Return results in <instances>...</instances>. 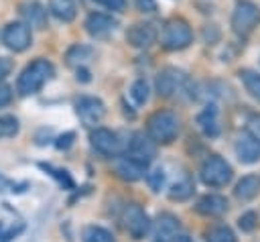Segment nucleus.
Returning a JSON list of instances; mask_svg holds the SVG:
<instances>
[{
    "label": "nucleus",
    "mask_w": 260,
    "mask_h": 242,
    "mask_svg": "<svg viewBox=\"0 0 260 242\" xmlns=\"http://www.w3.org/2000/svg\"><path fill=\"white\" fill-rule=\"evenodd\" d=\"M55 75V67L51 61L47 59H35L30 61L18 75L16 79V92L18 96L26 98V96H35L37 92L43 89L45 83L51 81V77Z\"/></svg>",
    "instance_id": "1"
},
{
    "label": "nucleus",
    "mask_w": 260,
    "mask_h": 242,
    "mask_svg": "<svg viewBox=\"0 0 260 242\" xmlns=\"http://www.w3.org/2000/svg\"><path fill=\"white\" fill-rule=\"evenodd\" d=\"M146 132L156 144H171L179 134V118L171 110L154 112L146 122Z\"/></svg>",
    "instance_id": "2"
},
{
    "label": "nucleus",
    "mask_w": 260,
    "mask_h": 242,
    "mask_svg": "<svg viewBox=\"0 0 260 242\" xmlns=\"http://www.w3.org/2000/svg\"><path fill=\"white\" fill-rule=\"evenodd\" d=\"M193 41V33L191 26L183 20V18H173L162 26V35H160V45L167 51H181L185 47H189V43Z\"/></svg>",
    "instance_id": "3"
},
{
    "label": "nucleus",
    "mask_w": 260,
    "mask_h": 242,
    "mask_svg": "<svg viewBox=\"0 0 260 242\" xmlns=\"http://www.w3.org/2000/svg\"><path fill=\"white\" fill-rule=\"evenodd\" d=\"M199 175H201V181L205 185H209V187H223V185H228L232 181L234 171H232V165L225 159L213 155V157L203 161Z\"/></svg>",
    "instance_id": "4"
},
{
    "label": "nucleus",
    "mask_w": 260,
    "mask_h": 242,
    "mask_svg": "<svg viewBox=\"0 0 260 242\" xmlns=\"http://www.w3.org/2000/svg\"><path fill=\"white\" fill-rule=\"evenodd\" d=\"M260 22V8L254 2H240L232 14V28L236 35H250Z\"/></svg>",
    "instance_id": "5"
},
{
    "label": "nucleus",
    "mask_w": 260,
    "mask_h": 242,
    "mask_svg": "<svg viewBox=\"0 0 260 242\" xmlns=\"http://www.w3.org/2000/svg\"><path fill=\"white\" fill-rule=\"evenodd\" d=\"M122 220H124V228H126V232L130 234L132 240H142L150 232V218L136 203H128L124 207Z\"/></svg>",
    "instance_id": "6"
},
{
    "label": "nucleus",
    "mask_w": 260,
    "mask_h": 242,
    "mask_svg": "<svg viewBox=\"0 0 260 242\" xmlns=\"http://www.w3.org/2000/svg\"><path fill=\"white\" fill-rule=\"evenodd\" d=\"M156 94L162 98H173L177 94H181L187 85V75L177 69V67H165L162 71H158L156 75Z\"/></svg>",
    "instance_id": "7"
},
{
    "label": "nucleus",
    "mask_w": 260,
    "mask_h": 242,
    "mask_svg": "<svg viewBox=\"0 0 260 242\" xmlns=\"http://www.w3.org/2000/svg\"><path fill=\"white\" fill-rule=\"evenodd\" d=\"M2 43L10 51L20 53V51H24V49L30 47V43H32V31H30V26L26 22H20V20L8 22L4 26V31H2Z\"/></svg>",
    "instance_id": "8"
},
{
    "label": "nucleus",
    "mask_w": 260,
    "mask_h": 242,
    "mask_svg": "<svg viewBox=\"0 0 260 242\" xmlns=\"http://www.w3.org/2000/svg\"><path fill=\"white\" fill-rule=\"evenodd\" d=\"M89 142H91V148L102 157H120L124 153V144L120 136L108 128H95L89 134Z\"/></svg>",
    "instance_id": "9"
},
{
    "label": "nucleus",
    "mask_w": 260,
    "mask_h": 242,
    "mask_svg": "<svg viewBox=\"0 0 260 242\" xmlns=\"http://www.w3.org/2000/svg\"><path fill=\"white\" fill-rule=\"evenodd\" d=\"M156 155V142L144 134V132H134L128 140V146H126V157L142 163V165H148Z\"/></svg>",
    "instance_id": "10"
},
{
    "label": "nucleus",
    "mask_w": 260,
    "mask_h": 242,
    "mask_svg": "<svg viewBox=\"0 0 260 242\" xmlns=\"http://www.w3.org/2000/svg\"><path fill=\"white\" fill-rule=\"evenodd\" d=\"M75 114L79 116V120L85 126H95L102 122L104 114H106V106L100 98L93 96H83L75 102Z\"/></svg>",
    "instance_id": "11"
},
{
    "label": "nucleus",
    "mask_w": 260,
    "mask_h": 242,
    "mask_svg": "<svg viewBox=\"0 0 260 242\" xmlns=\"http://www.w3.org/2000/svg\"><path fill=\"white\" fill-rule=\"evenodd\" d=\"M236 157L244 165H252L260 161V136L244 130L236 140Z\"/></svg>",
    "instance_id": "12"
},
{
    "label": "nucleus",
    "mask_w": 260,
    "mask_h": 242,
    "mask_svg": "<svg viewBox=\"0 0 260 242\" xmlns=\"http://www.w3.org/2000/svg\"><path fill=\"white\" fill-rule=\"evenodd\" d=\"M126 41L134 49H146L156 41V28L152 22H136L126 31Z\"/></svg>",
    "instance_id": "13"
},
{
    "label": "nucleus",
    "mask_w": 260,
    "mask_h": 242,
    "mask_svg": "<svg viewBox=\"0 0 260 242\" xmlns=\"http://www.w3.org/2000/svg\"><path fill=\"white\" fill-rule=\"evenodd\" d=\"M116 26H118V20L112 14H106V12H91L85 18V31L95 39L108 37L110 33L116 31Z\"/></svg>",
    "instance_id": "14"
},
{
    "label": "nucleus",
    "mask_w": 260,
    "mask_h": 242,
    "mask_svg": "<svg viewBox=\"0 0 260 242\" xmlns=\"http://www.w3.org/2000/svg\"><path fill=\"white\" fill-rule=\"evenodd\" d=\"M197 211L207 218H215L228 211V199L217 193H207L197 201Z\"/></svg>",
    "instance_id": "15"
},
{
    "label": "nucleus",
    "mask_w": 260,
    "mask_h": 242,
    "mask_svg": "<svg viewBox=\"0 0 260 242\" xmlns=\"http://www.w3.org/2000/svg\"><path fill=\"white\" fill-rule=\"evenodd\" d=\"M146 167H148V165H142V163H138V161H134V159H130V157H124V159H120V161L116 163V173H118V177H122L124 181H138V179L144 177Z\"/></svg>",
    "instance_id": "16"
},
{
    "label": "nucleus",
    "mask_w": 260,
    "mask_h": 242,
    "mask_svg": "<svg viewBox=\"0 0 260 242\" xmlns=\"http://www.w3.org/2000/svg\"><path fill=\"white\" fill-rule=\"evenodd\" d=\"M179 220L171 214H162L158 218V226H156V234H154V242H173L175 236L179 234Z\"/></svg>",
    "instance_id": "17"
},
{
    "label": "nucleus",
    "mask_w": 260,
    "mask_h": 242,
    "mask_svg": "<svg viewBox=\"0 0 260 242\" xmlns=\"http://www.w3.org/2000/svg\"><path fill=\"white\" fill-rule=\"evenodd\" d=\"M22 16L30 28H45L47 26V10L39 2H26L22 4Z\"/></svg>",
    "instance_id": "18"
},
{
    "label": "nucleus",
    "mask_w": 260,
    "mask_h": 242,
    "mask_svg": "<svg viewBox=\"0 0 260 242\" xmlns=\"http://www.w3.org/2000/svg\"><path fill=\"white\" fill-rule=\"evenodd\" d=\"M197 124L201 128V132L209 138H215L219 134V122H217V108L215 106H205L203 112H199L197 116Z\"/></svg>",
    "instance_id": "19"
},
{
    "label": "nucleus",
    "mask_w": 260,
    "mask_h": 242,
    "mask_svg": "<svg viewBox=\"0 0 260 242\" xmlns=\"http://www.w3.org/2000/svg\"><path fill=\"white\" fill-rule=\"evenodd\" d=\"M260 191V179L254 177V175H246L242 177L238 183H236V189H234V195L242 201H250L258 195Z\"/></svg>",
    "instance_id": "20"
},
{
    "label": "nucleus",
    "mask_w": 260,
    "mask_h": 242,
    "mask_svg": "<svg viewBox=\"0 0 260 242\" xmlns=\"http://www.w3.org/2000/svg\"><path fill=\"white\" fill-rule=\"evenodd\" d=\"M49 10L61 22H71L77 14V6L73 0H49Z\"/></svg>",
    "instance_id": "21"
},
{
    "label": "nucleus",
    "mask_w": 260,
    "mask_h": 242,
    "mask_svg": "<svg viewBox=\"0 0 260 242\" xmlns=\"http://www.w3.org/2000/svg\"><path fill=\"white\" fill-rule=\"evenodd\" d=\"M193 189H195V185H193L191 177H183V179H179V181H175L171 185L169 199H173V201H185V199H189L193 195Z\"/></svg>",
    "instance_id": "22"
},
{
    "label": "nucleus",
    "mask_w": 260,
    "mask_h": 242,
    "mask_svg": "<svg viewBox=\"0 0 260 242\" xmlns=\"http://www.w3.org/2000/svg\"><path fill=\"white\" fill-rule=\"evenodd\" d=\"M240 79H242L246 92H248L256 102H260V73H256V71H252V69H244V71H240Z\"/></svg>",
    "instance_id": "23"
},
{
    "label": "nucleus",
    "mask_w": 260,
    "mask_h": 242,
    "mask_svg": "<svg viewBox=\"0 0 260 242\" xmlns=\"http://www.w3.org/2000/svg\"><path fill=\"white\" fill-rule=\"evenodd\" d=\"M91 55H93L91 47H87V45H73V47L67 51L65 59H67L69 65H79V67H81L85 61L91 59Z\"/></svg>",
    "instance_id": "24"
},
{
    "label": "nucleus",
    "mask_w": 260,
    "mask_h": 242,
    "mask_svg": "<svg viewBox=\"0 0 260 242\" xmlns=\"http://www.w3.org/2000/svg\"><path fill=\"white\" fill-rule=\"evenodd\" d=\"M83 240L85 242H116L114 236L102 226H87L83 230Z\"/></svg>",
    "instance_id": "25"
},
{
    "label": "nucleus",
    "mask_w": 260,
    "mask_h": 242,
    "mask_svg": "<svg viewBox=\"0 0 260 242\" xmlns=\"http://www.w3.org/2000/svg\"><path fill=\"white\" fill-rule=\"evenodd\" d=\"M148 94H150V87L146 83V79H136L132 85H130V98L134 100L136 106H142L148 102Z\"/></svg>",
    "instance_id": "26"
},
{
    "label": "nucleus",
    "mask_w": 260,
    "mask_h": 242,
    "mask_svg": "<svg viewBox=\"0 0 260 242\" xmlns=\"http://www.w3.org/2000/svg\"><path fill=\"white\" fill-rule=\"evenodd\" d=\"M18 130H20V124H18V118H16V116H10V114L0 116V140H2V138H12V136H16Z\"/></svg>",
    "instance_id": "27"
},
{
    "label": "nucleus",
    "mask_w": 260,
    "mask_h": 242,
    "mask_svg": "<svg viewBox=\"0 0 260 242\" xmlns=\"http://www.w3.org/2000/svg\"><path fill=\"white\" fill-rule=\"evenodd\" d=\"M207 242H236V236L228 226H215L207 232Z\"/></svg>",
    "instance_id": "28"
},
{
    "label": "nucleus",
    "mask_w": 260,
    "mask_h": 242,
    "mask_svg": "<svg viewBox=\"0 0 260 242\" xmlns=\"http://www.w3.org/2000/svg\"><path fill=\"white\" fill-rule=\"evenodd\" d=\"M165 179H167V175H165V171L160 167H156L150 173H146V183H148V187L152 191H160L162 185H165Z\"/></svg>",
    "instance_id": "29"
},
{
    "label": "nucleus",
    "mask_w": 260,
    "mask_h": 242,
    "mask_svg": "<svg viewBox=\"0 0 260 242\" xmlns=\"http://www.w3.org/2000/svg\"><path fill=\"white\" fill-rule=\"evenodd\" d=\"M256 222H258V218H256L254 211H246L238 218V226H240L242 232H252L256 228Z\"/></svg>",
    "instance_id": "30"
},
{
    "label": "nucleus",
    "mask_w": 260,
    "mask_h": 242,
    "mask_svg": "<svg viewBox=\"0 0 260 242\" xmlns=\"http://www.w3.org/2000/svg\"><path fill=\"white\" fill-rule=\"evenodd\" d=\"M45 171H49L61 185H65V187H73V181H71V177L67 175V171H61V169H55V167H51V165H41Z\"/></svg>",
    "instance_id": "31"
},
{
    "label": "nucleus",
    "mask_w": 260,
    "mask_h": 242,
    "mask_svg": "<svg viewBox=\"0 0 260 242\" xmlns=\"http://www.w3.org/2000/svg\"><path fill=\"white\" fill-rule=\"evenodd\" d=\"M93 2L104 6V8H108V10H116V12L126 8V0H93Z\"/></svg>",
    "instance_id": "32"
},
{
    "label": "nucleus",
    "mask_w": 260,
    "mask_h": 242,
    "mask_svg": "<svg viewBox=\"0 0 260 242\" xmlns=\"http://www.w3.org/2000/svg\"><path fill=\"white\" fill-rule=\"evenodd\" d=\"M10 100H12V87L0 81V108L8 106V104H10Z\"/></svg>",
    "instance_id": "33"
},
{
    "label": "nucleus",
    "mask_w": 260,
    "mask_h": 242,
    "mask_svg": "<svg viewBox=\"0 0 260 242\" xmlns=\"http://www.w3.org/2000/svg\"><path fill=\"white\" fill-rule=\"evenodd\" d=\"M73 138H75V134L73 132H65V134H61L59 138H57V148L59 150H65V148H69L71 144H73Z\"/></svg>",
    "instance_id": "34"
},
{
    "label": "nucleus",
    "mask_w": 260,
    "mask_h": 242,
    "mask_svg": "<svg viewBox=\"0 0 260 242\" xmlns=\"http://www.w3.org/2000/svg\"><path fill=\"white\" fill-rule=\"evenodd\" d=\"M12 67H14L12 59H8V57H0V81L12 71Z\"/></svg>",
    "instance_id": "35"
},
{
    "label": "nucleus",
    "mask_w": 260,
    "mask_h": 242,
    "mask_svg": "<svg viewBox=\"0 0 260 242\" xmlns=\"http://www.w3.org/2000/svg\"><path fill=\"white\" fill-rule=\"evenodd\" d=\"M136 8L140 12H154L156 10V2L154 0H136Z\"/></svg>",
    "instance_id": "36"
},
{
    "label": "nucleus",
    "mask_w": 260,
    "mask_h": 242,
    "mask_svg": "<svg viewBox=\"0 0 260 242\" xmlns=\"http://www.w3.org/2000/svg\"><path fill=\"white\" fill-rule=\"evenodd\" d=\"M77 81H89V71L83 69V67H77Z\"/></svg>",
    "instance_id": "37"
}]
</instances>
